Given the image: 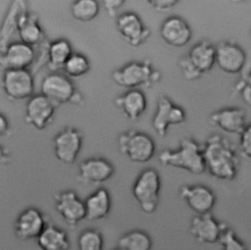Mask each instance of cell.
Wrapping results in <instances>:
<instances>
[{
    "label": "cell",
    "instance_id": "1",
    "mask_svg": "<svg viewBox=\"0 0 251 250\" xmlns=\"http://www.w3.org/2000/svg\"><path fill=\"white\" fill-rule=\"evenodd\" d=\"M206 171L215 178L233 180L238 173L239 158L228 139L220 135H210L203 147Z\"/></svg>",
    "mask_w": 251,
    "mask_h": 250
},
{
    "label": "cell",
    "instance_id": "2",
    "mask_svg": "<svg viewBox=\"0 0 251 250\" xmlns=\"http://www.w3.org/2000/svg\"><path fill=\"white\" fill-rule=\"evenodd\" d=\"M159 162L163 166L181 169L193 175H202L206 171L203 148L190 137L181 138L175 150H163L159 154Z\"/></svg>",
    "mask_w": 251,
    "mask_h": 250
},
{
    "label": "cell",
    "instance_id": "3",
    "mask_svg": "<svg viewBox=\"0 0 251 250\" xmlns=\"http://www.w3.org/2000/svg\"><path fill=\"white\" fill-rule=\"evenodd\" d=\"M113 81L119 86L127 89L149 87L161 79V73L150 60H136L128 62L121 68L115 70L112 75Z\"/></svg>",
    "mask_w": 251,
    "mask_h": 250
},
{
    "label": "cell",
    "instance_id": "4",
    "mask_svg": "<svg viewBox=\"0 0 251 250\" xmlns=\"http://www.w3.org/2000/svg\"><path fill=\"white\" fill-rule=\"evenodd\" d=\"M161 190V177L154 168L144 169L135 178L131 192L140 210L145 214H153L158 209Z\"/></svg>",
    "mask_w": 251,
    "mask_h": 250
},
{
    "label": "cell",
    "instance_id": "5",
    "mask_svg": "<svg viewBox=\"0 0 251 250\" xmlns=\"http://www.w3.org/2000/svg\"><path fill=\"white\" fill-rule=\"evenodd\" d=\"M40 93L57 107L63 104L79 105L83 101L82 95L77 91L71 77L59 72H52L42 78Z\"/></svg>",
    "mask_w": 251,
    "mask_h": 250
},
{
    "label": "cell",
    "instance_id": "6",
    "mask_svg": "<svg viewBox=\"0 0 251 250\" xmlns=\"http://www.w3.org/2000/svg\"><path fill=\"white\" fill-rule=\"evenodd\" d=\"M121 152L131 162L143 164L149 162L156 151L153 138L146 132L137 129H128L118 137Z\"/></svg>",
    "mask_w": 251,
    "mask_h": 250
},
{
    "label": "cell",
    "instance_id": "7",
    "mask_svg": "<svg viewBox=\"0 0 251 250\" xmlns=\"http://www.w3.org/2000/svg\"><path fill=\"white\" fill-rule=\"evenodd\" d=\"M82 132L72 125L61 129L53 138V152L56 159L64 165H73L82 147Z\"/></svg>",
    "mask_w": 251,
    "mask_h": 250
},
{
    "label": "cell",
    "instance_id": "8",
    "mask_svg": "<svg viewBox=\"0 0 251 250\" xmlns=\"http://www.w3.org/2000/svg\"><path fill=\"white\" fill-rule=\"evenodd\" d=\"M2 88L6 97L11 101L29 99L34 95V79L28 69L4 70Z\"/></svg>",
    "mask_w": 251,
    "mask_h": 250
},
{
    "label": "cell",
    "instance_id": "9",
    "mask_svg": "<svg viewBox=\"0 0 251 250\" xmlns=\"http://www.w3.org/2000/svg\"><path fill=\"white\" fill-rule=\"evenodd\" d=\"M186 120V113L182 107L175 104L168 96L159 98L156 112L152 118V127L160 136L164 137L171 125H178Z\"/></svg>",
    "mask_w": 251,
    "mask_h": 250
},
{
    "label": "cell",
    "instance_id": "10",
    "mask_svg": "<svg viewBox=\"0 0 251 250\" xmlns=\"http://www.w3.org/2000/svg\"><path fill=\"white\" fill-rule=\"evenodd\" d=\"M57 106L45 95H32L25 104V122L32 127L42 130L54 120Z\"/></svg>",
    "mask_w": 251,
    "mask_h": 250
},
{
    "label": "cell",
    "instance_id": "11",
    "mask_svg": "<svg viewBox=\"0 0 251 250\" xmlns=\"http://www.w3.org/2000/svg\"><path fill=\"white\" fill-rule=\"evenodd\" d=\"M247 56L244 49L230 40H222L216 45V64L226 74L237 75L246 65Z\"/></svg>",
    "mask_w": 251,
    "mask_h": 250
},
{
    "label": "cell",
    "instance_id": "12",
    "mask_svg": "<svg viewBox=\"0 0 251 250\" xmlns=\"http://www.w3.org/2000/svg\"><path fill=\"white\" fill-rule=\"evenodd\" d=\"M116 28L120 35L132 47H139L150 36L151 30L134 12H125L116 19Z\"/></svg>",
    "mask_w": 251,
    "mask_h": 250
},
{
    "label": "cell",
    "instance_id": "13",
    "mask_svg": "<svg viewBox=\"0 0 251 250\" xmlns=\"http://www.w3.org/2000/svg\"><path fill=\"white\" fill-rule=\"evenodd\" d=\"M55 209L70 226H75L86 220L85 203L74 190L57 193L55 195Z\"/></svg>",
    "mask_w": 251,
    "mask_h": 250
},
{
    "label": "cell",
    "instance_id": "14",
    "mask_svg": "<svg viewBox=\"0 0 251 250\" xmlns=\"http://www.w3.org/2000/svg\"><path fill=\"white\" fill-rule=\"evenodd\" d=\"M44 214L35 207H28L22 211L14 224L16 236L24 241L37 239L47 225Z\"/></svg>",
    "mask_w": 251,
    "mask_h": 250
},
{
    "label": "cell",
    "instance_id": "15",
    "mask_svg": "<svg viewBox=\"0 0 251 250\" xmlns=\"http://www.w3.org/2000/svg\"><path fill=\"white\" fill-rule=\"evenodd\" d=\"M179 197L196 215L211 213L216 205L214 191L206 185H182L178 189Z\"/></svg>",
    "mask_w": 251,
    "mask_h": 250
},
{
    "label": "cell",
    "instance_id": "16",
    "mask_svg": "<svg viewBox=\"0 0 251 250\" xmlns=\"http://www.w3.org/2000/svg\"><path fill=\"white\" fill-rule=\"evenodd\" d=\"M35 60L33 46L21 40L11 41L1 50V66L3 70L28 69Z\"/></svg>",
    "mask_w": 251,
    "mask_h": 250
},
{
    "label": "cell",
    "instance_id": "17",
    "mask_svg": "<svg viewBox=\"0 0 251 250\" xmlns=\"http://www.w3.org/2000/svg\"><path fill=\"white\" fill-rule=\"evenodd\" d=\"M226 225L217 221L211 213L196 215L192 218L189 231L192 237L201 244L219 242Z\"/></svg>",
    "mask_w": 251,
    "mask_h": 250
},
{
    "label": "cell",
    "instance_id": "18",
    "mask_svg": "<svg viewBox=\"0 0 251 250\" xmlns=\"http://www.w3.org/2000/svg\"><path fill=\"white\" fill-rule=\"evenodd\" d=\"M160 35L168 45L179 48L190 41L192 29L183 18L174 15L163 21L160 27Z\"/></svg>",
    "mask_w": 251,
    "mask_h": 250
},
{
    "label": "cell",
    "instance_id": "19",
    "mask_svg": "<svg viewBox=\"0 0 251 250\" xmlns=\"http://www.w3.org/2000/svg\"><path fill=\"white\" fill-rule=\"evenodd\" d=\"M112 163L102 157H90L80 162L78 176L87 184H99L108 181L114 175Z\"/></svg>",
    "mask_w": 251,
    "mask_h": 250
},
{
    "label": "cell",
    "instance_id": "20",
    "mask_svg": "<svg viewBox=\"0 0 251 250\" xmlns=\"http://www.w3.org/2000/svg\"><path fill=\"white\" fill-rule=\"evenodd\" d=\"M210 123L224 132L240 134L247 125L246 113L238 107L223 108L211 114Z\"/></svg>",
    "mask_w": 251,
    "mask_h": 250
},
{
    "label": "cell",
    "instance_id": "21",
    "mask_svg": "<svg viewBox=\"0 0 251 250\" xmlns=\"http://www.w3.org/2000/svg\"><path fill=\"white\" fill-rule=\"evenodd\" d=\"M185 58L202 76L209 73L216 64V46L209 40H201L190 48Z\"/></svg>",
    "mask_w": 251,
    "mask_h": 250
},
{
    "label": "cell",
    "instance_id": "22",
    "mask_svg": "<svg viewBox=\"0 0 251 250\" xmlns=\"http://www.w3.org/2000/svg\"><path fill=\"white\" fill-rule=\"evenodd\" d=\"M116 107L129 121H136L147 108V99L139 88L128 89L115 99Z\"/></svg>",
    "mask_w": 251,
    "mask_h": 250
},
{
    "label": "cell",
    "instance_id": "23",
    "mask_svg": "<svg viewBox=\"0 0 251 250\" xmlns=\"http://www.w3.org/2000/svg\"><path fill=\"white\" fill-rule=\"evenodd\" d=\"M17 33L21 41L31 46L39 44L44 37L38 17L27 10L24 11L18 20Z\"/></svg>",
    "mask_w": 251,
    "mask_h": 250
},
{
    "label": "cell",
    "instance_id": "24",
    "mask_svg": "<svg viewBox=\"0 0 251 250\" xmlns=\"http://www.w3.org/2000/svg\"><path fill=\"white\" fill-rule=\"evenodd\" d=\"M84 203L86 209V220H103L109 215L111 211V194L106 188L101 187L88 195V197L84 200Z\"/></svg>",
    "mask_w": 251,
    "mask_h": 250
},
{
    "label": "cell",
    "instance_id": "25",
    "mask_svg": "<svg viewBox=\"0 0 251 250\" xmlns=\"http://www.w3.org/2000/svg\"><path fill=\"white\" fill-rule=\"evenodd\" d=\"M25 10H27L26 0H12L1 26L0 50H3L11 42V37L15 32H17L18 20L21 14Z\"/></svg>",
    "mask_w": 251,
    "mask_h": 250
},
{
    "label": "cell",
    "instance_id": "26",
    "mask_svg": "<svg viewBox=\"0 0 251 250\" xmlns=\"http://www.w3.org/2000/svg\"><path fill=\"white\" fill-rule=\"evenodd\" d=\"M36 242L41 250H70L71 247L67 232L52 223L47 224Z\"/></svg>",
    "mask_w": 251,
    "mask_h": 250
},
{
    "label": "cell",
    "instance_id": "27",
    "mask_svg": "<svg viewBox=\"0 0 251 250\" xmlns=\"http://www.w3.org/2000/svg\"><path fill=\"white\" fill-rule=\"evenodd\" d=\"M71 42L66 38H58L51 41L47 46L48 68L52 72L63 70L66 62L73 54Z\"/></svg>",
    "mask_w": 251,
    "mask_h": 250
},
{
    "label": "cell",
    "instance_id": "28",
    "mask_svg": "<svg viewBox=\"0 0 251 250\" xmlns=\"http://www.w3.org/2000/svg\"><path fill=\"white\" fill-rule=\"evenodd\" d=\"M152 244L151 236L141 229L129 230L118 241V246L125 250H151Z\"/></svg>",
    "mask_w": 251,
    "mask_h": 250
},
{
    "label": "cell",
    "instance_id": "29",
    "mask_svg": "<svg viewBox=\"0 0 251 250\" xmlns=\"http://www.w3.org/2000/svg\"><path fill=\"white\" fill-rule=\"evenodd\" d=\"M71 14L76 21L86 23L94 20L100 12L98 0H75L71 5Z\"/></svg>",
    "mask_w": 251,
    "mask_h": 250
},
{
    "label": "cell",
    "instance_id": "30",
    "mask_svg": "<svg viewBox=\"0 0 251 250\" xmlns=\"http://www.w3.org/2000/svg\"><path fill=\"white\" fill-rule=\"evenodd\" d=\"M90 70V62L88 58L82 54L74 52L66 62L63 71L68 76L75 78L84 75Z\"/></svg>",
    "mask_w": 251,
    "mask_h": 250
},
{
    "label": "cell",
    "instance_id": "31",
    "mask_svg": "<svg viewBox=\"0 0 251 250\" xmlns=\"http://www.w3.org/2000/svg\"><path fill=\"white\" fill-rule=\"evenodd\" d=\"M77 250H104L103 235L93 228L84 229L78 235Z\"/></svg>",
    "mask_w": 251,
    "mask_h": 250
},
{
    "label": "cell",
    "instance_id": "32",
    "mask_svg": "<svg viewBox=\"0 0 251 250\" xmlns=\"http://www.w3.org/2000/svg\"><path fill=\"white\" fill-rule=\"evenodd\" d=\"M222 250H248L246 245L236 236L234 231L226 225L219 240Z\"/></svg>",
    "mask_w": 251,
    "mask_h": 250
},
{
    "label": "cell",
    "instance_id": "33",
    "mask_svg": "<svg viewBox=\"0 0 251 250\" xmlns=\"http://www.w3.org/2000/svg\"><path fill=\"white\" fill-rule=\"evenodd\" d=\"M234 88L240 94L242 100L251 107V72L243 75V77L235 84Z\"/></svg>",
    "mask_w": 251,
    "mask_h": 250
},
{
    "label": "cell",
    "instance_id": "34",
    "mask_svg": "<svg viewBox=\"0 0 251 250\" xmlns=\"http://www.w3.org/2000/svg\"><path fill=\"white\" fill-rule=\"evenodd\" d=\"M239 135L240 152L244 157L251 160V124L247 125Z\"/></svg>",
    "mask_w": 251,
    "mask_h": 250
},
{
    "label": "cell",
    "instance_id": "35",
    "mask_svg": "<svg viewBox=\"0 0 251 250\" xmlns=\"http://www.w3.org/2000/svg\"><path fill=\"white\" fill-rule=\"evenodd\" d=\"M146 2L158 12H167L172 10L179 0H146Z\"/></svg>",
    "mask_w": 251,
    "mask_h": 250
},
{
    "label": "cell",
    "instance_id": "36",
    "mask_svg": "<svg viewBox=\"0 0 251 250\" xmlns=\"http://www.w3.org/2000/svg\"><path fill=\"white\" fill-rule=\"evenodd\" d=\"M127 0H102L103 7L110 17H114L117 11L126 2Z\"/></svg>",
    "mask_w": 251,
    "mask_h": 250
},
{
    "label": "cell",
    "instance_id": "37",
    "mask_svg": "<svg viewBox=\"0 0 251 250\" xmlns=\"http://www.w3.org/2000/svg\"><path fill=\"white\" fill-rule=\"evenodd\" d=\"M10 132V123L9 120L4 116V114L0 115V133L2 136L7 135Z\"/></svg>",
    "mask_w": 251,
    "mask_h": 250
},
{
    "label": "cell",
    "instance_id": "38",
    "mask_svg": "<svg viewBox=\"0 0 251 250\" xmlns=\"http://www.w3.org/2000/svg\"><path fill=\"white\" fill-rule=\"evenodd\" d=\"M113 250H125V249H123L122 247H120V246H118V247H116V248H114Z\"/></svg>",
    "mask_w": 251,
    "mask_h": 250
},
{
    "label": "cell",
    "instance_id": "39",
    "mask_svg": "<svg viewBox=\"0 0 251 250\" xmlns=\"http://www.w3.org/2000/svg\"><path fill=\"white\" fill-rule=\"evenodd\" d=\"M235 2H245V1H249V0H234Z\"/></svg>",
    "mask_w": 251,
    "mask_h": 250
},
{
    "label": "cell",
    "instance_id": "40",
    "mask_svg": "<svg viewBox=\"0 0 251 250\" xmlns=\"http://www.w3.org/2000/svg\"><path fill=\"white\" fill-rule=\"evenodd\" d=\"M250 34H251V33H250Z\"/></svg>",
    "mask_w": 251,
    "mask_h": 250
}]
</instances>
